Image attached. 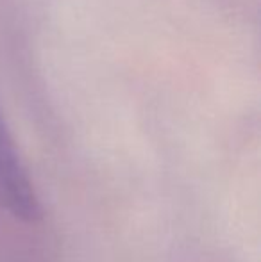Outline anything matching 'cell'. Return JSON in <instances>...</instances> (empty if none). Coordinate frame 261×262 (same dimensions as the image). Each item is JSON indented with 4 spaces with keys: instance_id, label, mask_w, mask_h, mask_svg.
<instances>
[{
    "instance_id": "6da1fadb",
    "label": "cell",
    "mask_w": 261,
    "mask_h": 262,
    "mask_svg": "<svg viewBox=\"0 0 261 262\" xmlns=\"http://www.w3.org/2000/svg\"><path fill=\"white\" fill-rule=\"evenodd\" d=\"M0 209L25 223H36L43 216L34 184L2 116H0Z\"/></svg>"
}]
</instances>
